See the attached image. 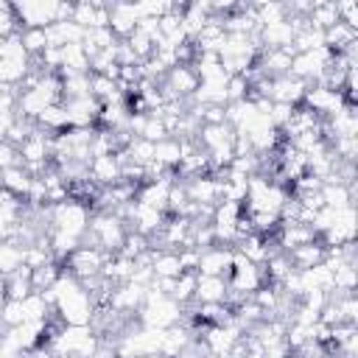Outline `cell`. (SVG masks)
Instances as JSON below:
<instances>
[{
  "instance_id": "21",
  "label": "cell",
  "mask_w": 358,
  "mask_h": 358,
  "mask_svg": "<svg viewBox=\"0 0 358 358\" xmlns=\"http://www.w3.org/2000/svg\"><path fill=\"white\" fill-rule=\"evenodd\" d=\"M20 42L25 48L28 56H39L45 48H48V36H45V28H25L20 34Z\"/></svg>"
},
{
  "instance_id": "2",
  "label": "cell",
  "mask_w": 358,
  "mask_h": 358,
  "mask_svg": "<svg viewBox=\"0 0 358 358\" xmlns=\"http://www.w3.org/2000/svg\"><path fill=\"white\" fill-rule=\"evenodd\" d=\"M232 255H235L232 246H218V243L199 252V271L196 274H201V277H227L229 266H232Z\"/></svg>"
},
{
  "instance_id": "3",
  "label": "cell",
  "mask_w": 358,
  "mask_h": 358,
  "mask_svg": "<svg viewBox=\"0 0 358 358\" xmlns=\"http://www.w3.org/2000/svg\"><path fill=\"white\" fill-rule=\"evenodd\" d=\"M145 302V288L134 285V282H123V285H115L112 296H109V308L117 310V313H134L140 310Z\"/></svg>"
},
{
  "instance_id": "28",
  "label": "cell",
  "mask_w": 358,
  "mask_h": 358,
  "mask_svg": "<svg viewBox=\"0 0 358 358\" xmlns=\"http://www.w3.org/2000/svg\"><path fill=\"white\" fill-rule=\"evenodd\" d=\"M294 109H296V106H291V103H274V101H271V112H268L271 126H274V129H282V126L291 120Z\"/></svg>"
},
{
  "instance_id": "11",
  "label": "cell",
  "mask_w": 358,
  "mask_h": 358,
  "mask_svg": "<svg viewBox=\"0 0 358 358\" xmlns=\"http://www.w3.org/2000/svg\"><path fill=\"white\" fill-rule=\"evenodd\" d=\"M227 296V280L224 277H201L196 280V302H224Z\"/></svg>"
},
{
  "instance_id": "22",
  "label": "cell",
  "mask_w": 358,
  "mask_h": 358,
  "mask_svg": "<svg viewBox=\"0 0 358 358\" xmlns=\"http://www.w3.org/2000/svg\"><path fill=\"white\" fill-rule=\"evenodd\" d=\"M291 45H294V50H296V53H310V50L324 48V34H322V31H316V28H308V31L296 34Z\"/></svg>"
},
{
  "instance_id": "15",
  "label": "cell",
  "mask_w": 358,
  "mask_h": 358,
  "mask_svg": "<svg viewBox=\"0 0 358 358\" xmlns=\"http://www.w3.org/2000/svg\"><path fill=\"white\" fill-rule=\"evenodd\" d=\"M151 268H154V277H179L182 274V266H179V255L176 252H154L151 249Z\"/></svg>"
},
{
  "instance_id": "10",
  "label": "cell",
  "mask_w": 358,
  "mask_h": 358,
  "mask_svg": "<svg viewBox=\"0 0 358 358\" xmlns=\"http://www.w3.org/2000/svg\"><path fill=\"white\" fill-rule=\"evenodd\" d=\"M165 224V213L154 210V207H145V204H134V227L140 235L145 238H154Z\"/></svg>"
},
{
  "instance_id": "20",
  "label": "cell",
  "mask_w": 358,
  "mask_h": 358,
  "mask_svg": "<svg viewBox=\"0 0 358 358\" xmlns=\"http://www.w3.org/2000/svg\"><path fill=\"white\" fill-rule=\"evenodd\" d=\"M22 266V249L17 246V243H8V241H3L0 243V274H11V271H17Z\"/></svg>"
},
{
  "instance_id": "8",
  "label": "cell",
  "mask_w": 358,
  "mask_h": 358,
  "mask_svg": "<svg viewBox=\"0 0 358 358\" xmlns=\"http://www.w3.org/2000/svg\"><path fill=\"white\" fill-rule=\"evenodd\" d=\"M165 84H168L179 98H190V95L199 90V76H196V70H193V67L176 64L173 70H168Z\"/></svg>"
},
{
  "instance_id": "30",
  "label": "cell",
  "mask_w": 358,
  "mask_h": 358,
  "mask_svg": "<svg viewBox=\"0 0 358 358\" xmlns=\"http://www.w3.org/2000/svg\"><path fill=\"white\" fill-rule=\"evenodd\" d=\"M0 294H6V274H0Z\"/></svg>"
},
{
  "instance_id": "27",
  "label": "cell",
  "mask_w": 358,
  "mask_h": 358,
  "mask_svg": "<svg viewBox=\"0 0 358 358\" xmlns=\"http://www.w3.org/2000/svg\"><path fill=\"white\" fill-rule=\"evenodd\" d=\"M137 137H143V140H148V143H162L165 137H168V131H165V126H162V120L159 117H145V126L140 129V134Z\"/></svg>"
},
{
  "instance_id": "12",
  "label": "cell",
  "mask_w": 358,
  "mask_h": 358,
  "mask_svg": "<svg viewBox=\"0 0 358 358\" xmlns=\"http://www.w3.org/2000/svg\"><path fill=\"white\" fill-rule=\"evenodd\" d=\"M338 22V11H336V3L330 0H316L310 6V14H308V25L316 28V31H327L330 25Z\"/></svg>"
},
{
  "instance_id": "4",
  "label": "cell",
  "mask_w": 358,
  "mask_h": 358,
  "mask_svg": "<svg viewBox=\"0 0 358 358\" xmlns=\"http://www.w3.org/2000/svg\"><path fill=\"white\" fill-rule=\"evenodd\" d=\"M305 92H308V81L294 78V76L274 78V84H271V101H274V103H291V106H299L302 98H305Z\"/></svg>"
},
{
  "instance_id": "31",
  "label": "cell",
  "mask_w": 358,
  "mask_h": 358,
  "mask_svg": "<svg viewBox=\"0 0 358 358\" xmlns=\"http://www.w3.org/2000/svg\"><path fill=\"white\" fill-rule=\"evenodd\" d=\"M53 358H73V355H62V352H56V355H53Z\"/></svg>"
},
{
  "instance_id": "7",
  "label": "cell",
  "mask_w": 358,
  "mask_h": 358,
  "mask_svg": "<svg viewBox=\"0 0 358 358\" xmlns=\"http://www.w3.org/2000/svg\"><path fill=\"white\" fill-rule=\"evenodd\" d=\"M294 271H308L319 263H324V243L322 241H313V243H305V246H296L291 252H285Z\"/></svg>"
},
{
  "instance_id": "23",
  "label": "cell",
  "mask_w": 358,
  "mask_h": 358,
  "mask_svg": "<svg viewBox=\"0 0 358 358\" xmlns=\"http://www.w3.org/2000/svg\"><path fill=\"white\" fill-rule=\"evenodd\" d=\"M123 42H126V45H129V48L134 50V56H137L140 62H145V59H148V56L154 53L151 36H148L145 31H140V28H134V31H131V36H129V39H123Z\"/></svg>"
},
{
  "instance_id": "13",
  "label": "cell",
  "mask_w": 358,
  "mask_h": 358,
  "mask_svg": "<svg viewBox=\"0 0 358 358\" xmlns=\"http://www.w3.org/2000/svg\"><path fill=\"white\" fill-rule=\"evenodd\" d=\"M0 187H6L8 193H14L17 199L25 201V193L31 187V176L22 168H3L0 171Z\"/></svg>"
},
{
  "instance_id": "5",
  "label": "cell",
  "mask_w": 358,
  "mask_h": 358,
  "mask_svg": "<svg viewBox=\"0 0 358 358\" xmlns=\"http://www.w3.org/2000/svg\"><path fill=\"white\" fill-rule=\"evenodd\" d=\"M90 179L98 187H112L115 182H120V162H117V157L115 154L92 157V162H90Z\"/></svg>"
},
{
  "instance_id": "6",
  "label": "cell",
  "mask_w": 358,
  "mask_h": 358,
  "mask_svg": "<svg viewBox=\"0 0 358 358\" xmlns=\"http://www.w3.org/2000/svg\"><path fill=\"white\" fill-rule=\"evenodd\" d=\"M355 190H358V185L324 182L319 193H322L324 207H330V210H344V207H352V201H355Z\"/></svg>"
},
{
  "instance_id": "1",
  "label": "cell",
  "mask_w": 358,
  "mask_h": 358,
  "mask_svg": "<svg viewBox=\"0 0 358 358\" xmlns=\"http://www.w3.org/2000/svg\"><path fill=\"white\" fill-rule=\"evenodd\" d=\"M56 310L62 316L64 324H73V327H84L90 324L92 319V302H90V294L87 291H76L70 296H62L56 302Z\"/></svg>"
},
{
  "instance_id": "25",
  "label": "cell",
  "mask_w": 358,
  "mask_h": 358,
  "mask_svg": "<svg viewBox=\"0 0 358 358\" xmlns=\"http://www.w3.org/2000/svg\"><path fill=\"white\" fill-rule=\"evenodd\" d=\"M224 90H227V103L246 101V95H249V81H246V76H229L227 84H224Z\"/></svg>"
},
{
  "instance_id": "18",
  "label": "cell",
  "mask_w": 358,
  "mask_h": 358,
  "mask_svg": "<svg viewBox=\"0 0 358 358\" xmlns=\"http://www.w3.org/2000/svg\"><path fill=\"white\" fill-rule=\"evenodd\" d=\"M196 280H199V274H196V271H182V274L176 277L173 291H171V299H173V302H179V305L190 302V299L196 296Z\"/></svg>"
},
{
  "instance_id": "33",
  "label": "cell",
  "mask_w": 358,
  "mask_h": 358,
  "mask_svg": "<svg viewBox=\"0 0 358 358\" xmlns=\"http://www.w3.org/2000/svg\"><path fill=\"white\" fill-rule=\"evenodd\" d=\"M0 243H3V241H0Z\"/></svg>"
},
{
  "instance_id": "17",
  "label": "cell",
  "mask_w": 358,
  "mask_h": 358,
  "mask_svg": "<svg viewBox=\"0 0 358 358\" xmlns=\"http://www.w3.org/2000/svg\"><path fill=\"white\" fill-rule=\"evenodd\" d=\"M154 159L162 162L165 168H176L182 162V151H179V140L165 137L162 143H154Z\"/></svg>"
},
{
  "instance_id": "9",
  "label": "cell",
  "mask_w": 358,
  "mask_h": 358,
  "mask_svg": "<svg viewBox=\"0 0 358 358\" xmlns=\"http://www.w3.org/2000/svg\"><path fill=\"white\" fill-rule=\"evenodd\" d=\"M171 182L173 179H159V182H148L137 190V204H145V207H154L159 213L168 210V190H171Z\"/></svg>"
},
{
  "instance_id": "24",
  "label": "cell",
  "mask_w": 358,
  "mask_h": 358,
  "mask_svg": "<svg viewBox=\"0 0 358 358\" xmlns=\"http://www.w3.org/2000/svg\"><path fill=\"white\" fill-rule=\"evenodd\" d=\"M126 154H129V159H134L137 165H148V162L154 159V143H148V140H143V137H134V140L129 143Z\"/></svg>"
},
{
  "instance_id": "26",
  "label": "cell",
  "mask_w": 358,
  "mask_h": 358,
  "mask_svg": "<svg viewBox=\"0 0 358 358\" xmlns=\"http://www.w3.org/2000/svg\"><path fill=\"white\" fill-rule=\"evenodd\" d=\"M0 319H3L6 327H20V324L25 322L22 302H17V299H6V305H3V310H0Z\"/></svg>"
},
{
  "instance_id": "14",
  "label": "cell",
  "mask_w": 358,
  "mask_h": 358,
  "mask_svg": "<svg viewBox=\"0 0 358 358\" xmlns=\"http://www.w3.org/2000/svg\"><path fill=\"white\" fill-rule=\"evenodd\" d=\"M324 34V48H330L333 53H338L341 48H347L350 42H355L358 39V31H352L350 25H344L341 20L336 22V25H330L327 31H322Z\"/></svg>"
},
{
  "instance_id": "29",
  "label": "cell",
  "mask_w": 358,
  "mask_h": 358,
  "mask_svg": "<svg viewBox=\"0 0 358 358\" xmlns=\"http://www.w3.org/2000/svg\"><path fill=\"white\" fill-rule=\"evenodd\" d=\"M179 266L182 271H199V252L196 249H179Z\"/></svg>"
},
{
  "instance_id": "16",
  "label": "cell",
  "mask_w": 358,
  "mask_h": 358,
  "mask_svg": "<svg viewBox=\"0 0 358 358\" xmlns=\"http://www.w3.org/2000/svg\"><path fill=\"white\" fill-rule=\"evenodd\" d=\"M59 274H62V263L50 260V263H45V266H39V268H34V271H31V288H34L36 294H39V291L53 288V285H56V280H59Z\"/></svg>"
},
{
  "instance_id": "32",
  "label": "cell",
  "mask_w": 358,
  "mask_h": 358,
  "mask_svg": "<svg viewBox=\"0 0 358 358\" xmlns=\"http://www.w3.org/2000/svg\"><path fill=\"white\" fill-rule=\"evenodd\" d=\"M3 333H6V324H3V319H0V336H3Z\"/></svg>"
},
{
  "instance_id": "19",
  "label": "cell",
  "mask_w": 358,
  "mask_h": 358,
  "mask_svg": "<svg viewBox=\"0 0 358 358\" xmlns=\"http://www.w3.org/2000/svg\"><path fill=\"white\" fill-rule=\"evenodd\" d=\"M22 310H25V322H45L53 308L42 299V294L34 291V294H28V296L22 299Z\"/></svg>"
}]
</instances>
